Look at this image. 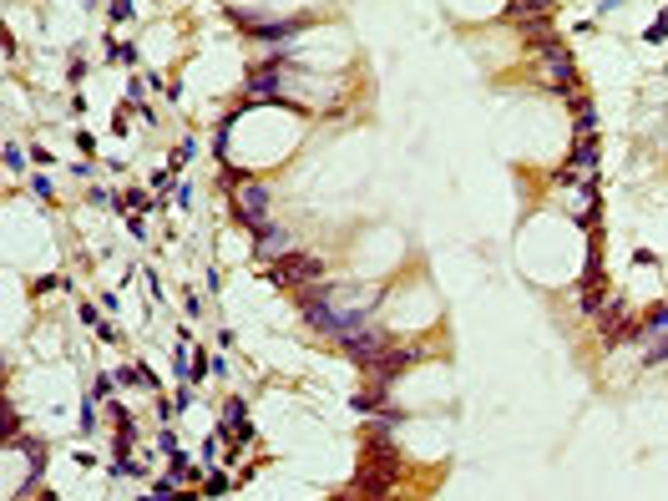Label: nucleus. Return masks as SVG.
Wrapping results in <instances>:
<instances>
[{
  "instance_id": "obj_1",
  "label": "nucleus",
  "mask_w": 668,
  "mask_h": 501,
  "mask_svg": "<svg viewBox=\"0 0 668 501\" xmlns=\"http://www.w3.org/2000/svg\"><path fill=\"white\" fill-rule=\"evenodd\" d=\"M532 56L542 61V71H547V81H552V87L572 97V81H577V71H572V56H567V46H562V41H552V36H537V41H532Z\"/></svg>"
},
{
  "instance_id": "obj_2",
  "label": "nucleus",
  "mask_w": 668,
  "mask_h": 501,
  "mask_svg": "<svg viewBox=\"0 0 668 501\" xmlns=\"http://www.w3.org/2000/svg\"><path fill=\"white\" fill-rule=\"evenodd\" d=\"M279 284H294V289H309V284H319V259L314 254H284V259H274V269H269Z\"/></svg>"
},
{
  "instance_id": "obj_3",
  "label": "nucleus",
  "mask_w": 668,
  "mask_h": 501,
  "mask_svg": "<svg viewBox=\"0 0 668 501\" xmlns=\"http://www.w3.org/2000/svg\"><path fill=\"white\" fill-rule=\"evenodd\" d=\"M395 476H400V466H395V461H385V466H380V446L370 441V456H365V466H360L355 486H360L365 496H380V491H390V486H395Z\"/></svg>"
},
{
  "instance_id": "obj_4",
  "label": "nucleus",
  "mask_w": 668,
  "mask_h": 501,
  "mask_svg": "<svg viewBox=\"0 0 668 501\" xmlns=\"http://www.w3.org/2000/svg\"><path fill=\"white\" fill-rule=\"evenodd\" d=\"M638 340H643V360L648 365L668 360V309H653L648 324H638Z\"/></svg>"
},
{
  "instance_id": "obj_5",
  "label": "nucleus",
  "mask_w": 668,
  "mask_h": 501,
  "mask_svg": "<svg viewBox=\"0 0 668 501\" xmlns=\"http://www.w3.org/2000/svg\"><path fill=\"white\" fill-rule=\"evenodd\" d=\"M345 350H350V360H360V365H375V360L390 350V334H380L375 324H360L355 334H345Z\"/></svg>"
},
{
  "instance_id": "obj_6",
  "label": "nucleus",
  "mask_w": 668,
  "mask_h": 501,
  "mask_svg": "<svg viewBox=\"0 0 668 501\" xmlns=\"http://www.w3.org/2000/svg\"><path fill=\"white\" fill-rule=\"evenodd\" d=\"M410 365H421V345H390L375 365H370V375L380 380V385H390L395 375H405Z\"/></svg>"
},
{
  "instance_id": "obj_7",
  "label": "nucleus",
  "mask_w": 668,
  "mask_h": 501,
  "mask_svg": "<svg viewBox=\"0 0 668 501\" xmlns=\"http://www.w3.org/2000/svg\"><path fill=\"white\" fill-rule=\"evenodd\" d=\"M547 16H552V0H512L507 6V21H517L532 41L547 36Z\"/></svg>"
},
{
  "instance_id": "obj_8",
  "label": "nucleus",
  "mask_w": 668,
  "mask_h": 501,
  "mask_svg": "<svg viewBox=\"0 0 668 501\" xmlns=\"http://www.w3.org/2000/svg\"><path fill=\"white\" fill-rule=\"evenodd\" d=\"M233 208H238V218H243L248 228H254V233H259V228L269 223V193H264L259 183H243V188H238V203H233Z\"/></svg>"
},
{
  "instance_id": "obj_9",
  "label": "nucleus",
  "mask_w": 668,
  "mask_h": 501,
  "mask_svg": "<svg viewBox=\"0 0 668 501\" xmlns=\"http://www.w3.org/2000/svg\"><path fill=\"white\" fill-rule=\"evenodd\" d=\"M593 319H598V334H603V340H623V334H638L633 319H628V304H623V299H603Z\"/></svg>"
},
{
  "instance_id": "obj_10",
  "label": "nucleus",
  "mask_w": 668,
  "mask_h": 501,
  "mask_svg": "<svg viewBox=\"0 0 668 501\" xmlns=\"http://www.w3.org/2000/svg\"><path fill=\"white\" fill-rule=\"evenodd\" d=\"M248 92H254V97H269V102H284V71H279V66H264V71H254V81H248Z\"/></svg>"
},
{
  "instance_id": "obj_11",
  "label": "nucleus",
  "mask_w": 668,
  "mask_h": 501,
  "mask_svg": "<svg viewBox=\"0 0 668 501\" xmlns=\"http://www.w3.org/2000/svg\"><path fill=\"white\" fill-rule=\"evenodd\" d=\"M284 254H289V243H284V233L264 223V228H259V259H269V264H274V259H284Z\"/></svg>"
},
{
  "instance_id": "obj_12",
  "label": "nucleus",
  "mask_w": 668,
  "mask_h": 501,
  "mask_svg": "<svg viewBox=\"0 0 668 501\" xmlns=\"http://www.w3.org/2000/svg\"><path fill=\"white\" fill-rule=\"evenodd\" d=\"M26 461H31V481L41 476V466H46V456H41V446L36 441H26Z\"/></svg>"
},
{
  "instance_id": "obj_13",
  "label": "nucleus",
  "mask_w": 668,
  "mask_h": 501,
  "mask_svg": "<svg viewBox=\"0 0 668 501\" xmlns=\"http://www.w3.org/2000/svg\"><path fill=\"white\" fill-rule=\"evenodd\" d=\"M593 157H598V147L588 142V147H577V157H572V162H577V167H593Z\"/></svg>"
},
{
  "instance_id": "obj_14",
  "label": "nucleus",
  "mask_w": 668,
  "mask_h": 501,
  "mask_svg": "<svg viewBox=\"0 0 668 501\" xmlns=\"http://www.w3.org/2000/svg\"><path fill=\"white\" fill-rule=\"evenodd\" d=\"M112 16H117V21H127V16H132V6H127V0H112Z\"/></svg>"
}]
</instances>
